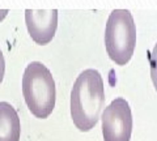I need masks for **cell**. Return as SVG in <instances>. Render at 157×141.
<instances>
[{"label": "cell", "instance_id": "6da1fadb", "mask_svg": "<svg viewBox=\"0 0 157 141\" xmlns=\"http://www.w3.org/2000/svg\"><path fill=\"white\" fill-rule=\"evenodd\" d=\"M105 103V86L100 72L85 69L76 79L71 90V116L81 132L97 124Z\"/></svg>", "mask_w": 157, "mask_h": 141}, {"label": "cell", "instance_id": "7a4b0ae2", "mask_svg": "<svg viewBox=\"0 0 157 141\" xmlns=\"http://www.w3.org/2000/svg\"><path fill=\"white\" fill-rule=\"evenodd\" d=\"M22 94L28 109L39 119H46L55 107V81L41 61H32L22 76Z\"/></svg>", "mask_w": 157, "mask_h": 141}, {"label": "cell", "instance_id": "3957f363", "mask_svg": "<svg viewBox=\"0 0 157 141\" xmlns=\"http://www.w3.org/2000/svg\"><path fill=\"white\" fill-rule=\"evenodd\" d=\"M136 26L128 9H114L106 22L105 46L109 58L118 65H126L134 55Z\"/></svg>", "mask_w": 157, "mask_h": 141}, {"label": "cell", "instance_id": "277c9868", "mask_svg": "<svg viewBox=\"0 0 157 141\" xmlns=\"http://www.w3.org/2000/svg\"><path fill=\"white\" fill-rule=\"evenodd\" d=\"M102 135L105 141H130L132 114L124 98H115L102 114Z\"/></svg>", "mask_w": 157, "mask_h": 141}, {"label": "cell", "instance_id": "5b68a950", "mask_svg": "<svg viewBox=\"0 0 157 141\" xmlns=\"http://www.w3.org/2000/svg\"><path fill=\"white\" fill-rule=\"evenodd\" d=\"M25 22L32 39L37 45H47L55 37L58 9H25Z\"/></svg>", "mask_w": 157, "mask_h": 141}, {"label": "cell", "instance_id": "8992f818", "mask_svg": "<svg viewBox=\"0 0 157 141\" xmlns=\"http://www.w3.org/2000/svg\"><path fill=\"white\" fill-rule=\"evenodd\" d=\"M20 132L17 111L8 102H0V141H18Z\"/></svg>", "mask_w": 157, "mask_h": 141}, {"label": "cell", "instance_id": "52a82bcc", "mask_svg": "<svg viewBox=\"0 0 157 141\" xmlns=\"http://www.w3.org/2000/svg\"><path fill=\"white\" fill-rule=\"evenodd\" d=\"M149 65H151V79L157 91V43L155 45L153 50L149 52Z\"/></svg>", "mask_w": 157, "mask_h": 141}, {"label": "cell", "instance_id": "ba28073f", "mask_svg": "<svg viewBox=\"0 0 157 141\" xmlns=\"http://www.w3.org/2000/svg\"><path fill=\"white\" fill-rule=\"evenodd\" d=\"M4 72H6V60H4L3 51L0 50V84L4 79Z\"/></svg>", "mask_w": 157, "mask_h": 141}, {"label": "cell", "instance_id": "9c48e42d", "mask_svg": "<svg viewBox=\"0 0 157 141\" xmlns=\"http://www.w3.org/2000/svg\"><path fill=\"white\" fill-rule=\"evenodd\" d=\"M7 13H8V9H3V11H0V21L7 16Z\"/></svg>", "mask_w": 157, "mask_h": 141}]
</instances>
